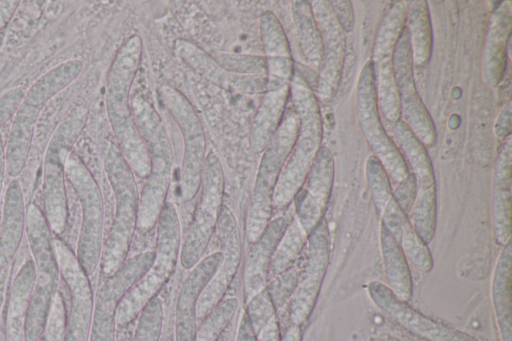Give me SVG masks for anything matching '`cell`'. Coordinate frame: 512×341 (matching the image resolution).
Masks as SVG:
<instances>
[{"instance_id": "7dc6e473", "label": "cell", "mask_w": 512, "mask_h": 341, "mask_svg": "<svg viewBox=\"0 0 512 341\" xmlns=\"http://www.w3.org/2000/svg\"><path fill=\"white\" fill-rule=\"evenodd\" d=\"M66 313L63 297L57 292L45 330L39 341H64Z\"/></svg>"}, {"instance_id": "b9f144b4", "label": "cell", "mask_w": 512, "mask_h": 341, "mask_svg": "<svg viewBox=\"0 0 512 341\" xmlns=\"http://www.w3.org/2000/svg\"><path fill=\"white\" fill-rule=\"evenodd\" d=\"M365 176L372 200L381 216L392 199V185L387 172L374 155L366 161Z\"/></svg>"}, {"instance_id": "f5cc1de1", "label": "cell", "mask_w": 512, "mask_h": 341, "mask_svg": "<svg viewBox=\"0 0 512 341\" xmlns=\"http://www.w3.org/2000/svg\"><path fill=\"white\" fill-rule=\"evenodd\" d=\"M282 335L277 315L256 334V341H281Z\"/></svg>"}, {"instance_id": "1f68e13d", "label": "cell", "mask_w": 512, "mask_h": 341, "mask_svg": "<svg viewBox=\"0 0 512 341\" xmlns=\"http://www.w3.org/2000/svg\"><path fill=\"white\" fill-rule=\"evenodd\" d=\"M26 213L22 187L13 179L5 191L0 226V249L9 259L14 257L22 241Z\"/></svg>"}, {"instance_id": "5bb4252c", "label": "cell", "mask_w": 512, "mask_h": 341, "mask_svg": "<svg viewBox=\"0 0 512 341\" xmlns=\"http://www.w3.org/2000/svg\"><path fill=\"white\" fill-rule=\"evenodd\" d=\"M305 250L296 288L287 302L290 325L302 326L309 319L322 287L331 253V238L325 217L308 234Z\"/></svg>"}, {"instance_id": "d6986e66", "label": "cell", "mask_w": 512, "mask_h": 341, "mask_svg": "<svg viewBox=\"0 0 512 341\" xmlns=\"http://www.w3.org/2000/svg\"><path fill=\"white\" fill-rule=\"evenodd\" d=\"M367 291L374 305L389 319L426 341H481L469 333L427 317L407 302L399 300L385 284L379 281L370 282Z\"/></svg>"}, {"instance_id": "bcb514c9", "label": "cell", "mask_w": 512, "mask_h": 341, "mask_svg": "<svg viewBox=\"0 0 512 341\" xmlns=\"http://www.w3.org/2000/svg\"><path fill=\"white\" fill-rule=\"evenodd\" d=\"M215 59L225 68L240 74L266 76V61L262 56L223 53Z\"/></svg>"}, {"instance_id": "52a82bcc", "label": "cell", "mask_w": 512, "mask_h": 341, "mask_svg": "<svg viewBox=\"0 0 512 341\" xmlns=\"http://www.w3.org/2000/svg\"><path fill=\"white\" fill-rule=\"evenodd\" d=\"M298 127L299 119L291 105L286 108L260 160L246 219L245 233L249 243L261 235L271 220L274 189L296 140Z\"/></svg>"}, {"instance_id": "ac0fdd59", "label": "cell", "mask_w": 512, "mask_h": 341, "mask_svg": "<svg viewBox=\"0 0 512 341\" xmlns=\"http://www.w3.org/2000/svg\"><path fill=\"white\" fill-rule=\"evenodd\" d=\"M221 264L203 289L196 307L197 321H202L225 297L241 262V236L237 220L229 207L222 205L215 228Z\"/></svg>"}, {"instance_id": "4dcf8cb0", "label": "cell", "mask_w": 512, "mask_h": 341, "mask_svg": "<svg viewBox=\"0 0 512 341\" xmlns=\"http://www.w3.org/2000/svg\"><path fill=\"white\" fill-rule=\"evenodd\" d=\"M290 97V84L266 90L252 120L250 133L251 149L263 152L276 132L287 108Z\"/></svg>"}, {"instance_id": "d6a6232c", "label": "cell", "mask_w": 512, "mask_h": 341, "mask_svg": "<svg viewBox=\"0 0 512 341\" xmlns=\"http://www.w3.org/2000/svg\"><path fill=\"white\" fill-rule=\"evenodd\" d=\"M380 248L387 281L385 285L399 300L408 302L413 292L409 263L395 238L382 224Z\"/></svg>"}, {"instance_id": "83f0119b", "label": "cell", "mask_w": 512, "mask_h": 341, "mask_svg": "<svg viewBox=\"0 0 512 341\" xmlns=\"http://www.w3.org/2000/svg\"><path fill=\"white\" fill-rule=\"evenodd\" d=\"M41 109L23 99L14 115L4 149L5 171L11 177L18 176L27 163L37 117Z\"/></svg>"}, {"instance_id": "e0dca14e", "label": "cell", "mask_w": 512, "mask_h": 341, "mask_svg": "<svg viewBox=\"0 0 512 341\" xmlns=\"http://www.w3.org/2000/svg\"><path fill=\"white\" fill-rule=\"evenodd\" d=\"M55 250L62 276L70 295L66 313L64 341H89L94 297L89 276L81 268L75 252L62 240L55 239Z\"/></svg>"}, {"instance_id": "484cf974", "label": "cell", "mask_w": 512, "mask_h": 341, "mask_svg": "<svg viewBox=\"0 0 512 341\" xmlns=\"http://www.w3.org/2000/svg\"><path fill=\"white\" fill-rule=\"evenodd\" d=\"M289 222L286 216L271 219L261 235L250 243L243 277L246 302L266 287L269 265Z\"/></svg>"}, {"instance_id": "836d02e7", "label": "cell", "mask_w": 512, "mask_h": 341, "mask_svg": "<svg viewBox=\"0 0 512 341\" xmlns=\"http://www.w3.org/2000/svg\"><path fill=\"white\" fill-rule=\"evenodd\" d=\"M413 66L426 65L432 52V26L425 0L406 2V25Z\"/></svg>"}, {"instance_id": "74e56055", "label": "cell", "mask_w": 512, "mask_h": 341, "mask_svg": "<svg viewBox=\"0 0 512 341\" xmlns=\"http://www.w3.org/2000/svg\"><path fill=\"white\" fill-rule=\"evenodd\" d=\"M308 234L296 217L292 218L273 254L268 270V281L296 264L305 249Z\"/></svg>"}, {"instance_id": "3957f363", "label": "cell", "mask_w": 512, "mask_h": 341, "mask_svg": "<svg viewBox=\"0 0 512 341\" xmlns=\"http://www.w3.org/2000/svg\"><path fill=\"white\" fill-rule=\"evenodd\" d=\"M130 102L133 119L150 158L149 174L139 195L136 227L140 233L146 234L156 226L166 203L173 169V153L167 130L153 105L140 92Z\"/></svg>"}, {"instance_id": "2e32d148", "label": "cell", "mask_w": 512, "mask_h": 341, "mask_svg": "<svg viewBox=\"0 0 512 341\" xmlns=\"http://www.w3.org/2000/svg\"><path fill=\"white\" fill-rule=\"evenodd\" d=\"M392 67L400 98V119L425 147L437 140L436 128L430 113L417 93L409 35L404 28L392 55Z\"/></svg>"}, {"instance_id": "ab89813d", "label": "cell", "mask_w": 512, "mask_h": 341, "mask_svg": "<svg viewBox=\"0 0 512 341\" xmlns=\"http://www.w3.org/2000/svg\"><path fill=\"white\" fill-rule=\"evenodd\" d=\"M239 301L225 297L200 323L195 341H218L234 319Z\"/></svg>"}, {"instance_id": "7a4b0ae2", "label": "cell", "mask_w": 512, "mask_h": 341, "mask_svg": "<svg viewBox=\"0 0 512 341\" xmlns=\"http://www.w3.org/2000/svg\"><path fill=\"white\" fill-rule=\"evenodd\" d=\"M289 98L298 116L299 127L274 189L273 211L283 210L293 202L321 147L323 135L318 98L304 76L296 69L290 81Z\"/></svg>"}, {"instance_id": "db71d44e", "label": "cell", "mask_w": 512, "mask_h": 341, "mask_svg": "<svg viewBox=\"0 0 512 341\" xmlns=\"http://www.w3.org/2000/svg\"><path fill=\"white\" fill-rule=\"evenodd\" d=\"M235 341H256L254 333L245 311L241 314Z\"/></svg>"}, {"instance_id": "c3c4849f", "label": "cell", "mask_w": 512, "mask_h": 341, "mask_svg": "<svg viewBox=\"0 0 512 341\" xmlns=\"http://www.w3.org/2000/svg\"><path fill=\"white\" fill-rule=\"evenodd\" d=\"M416 196V184L413 175H409L400 183H398L392 191V198L400 207V209L409 215Z\"/></svg>"}, {"instance_id": "f907efd6", "label": "cell", "mask_w": 512, "mask_h": 341, "mask_svg": "<svg viewBox=\"0 0 512 341\" xmlns=\"http://www.w3.org/2000/svg\"><path fill=\"white\" fill-rule=\"evenodd\" d=\"M330 4L344 32H351L354 28V14L351 2L348 0H337L330 1Z\"/></svg>"}, {"instance_id": "e575fe53", "label": "cell", "mask_w": 512, "mask_h": 341, "mask_svg": "<svg viewBox=\"0 0 512 341\" xmlns=\"http://www.w3.org/2000/svg\"><path fill=\"white\" fill-rule=\"evenodd\" d=\"M292 15L303 60L309 69L317 73L321 65L323 49L310 1L293 2Z\"/></svg>"}, {"instance_id": "6f0895ef", "label": "cell", "mask_w": 512, "mask_h": 341, "mask_svg": "<svg viewBox=\"0 0 512 341\" xmlns=\"http://www.w3.org/2000/svg\"><path fill=\"white\" fill-rule=\"evenodd\" d=\"M5 173V159H4V148L0 138V195L3 188V180Z\"/></svg>"}, {"instance_id": "f1b7e54d", "label": "cell", "mask_w": 512, "mask_h": 341, "mask_svg": "<svg viewBox=\"0 0 512 341\" xmlns=\"http://www.w3.org/2000/svg\"><path fill=\"white\" fill-rule=\"evenodd\" d=\"M35 279L33 260L28 258L13 278L5 317V341H28L26 317Z\"/></svg>"}, {"instance_id": "4316f807", "label": "cell", "mask_w": 512, "mask_h": 341, "mask_svg": "<svg viewBox=\"0 0 512 341\" xmlns=\"http://www.w3.org/2000/svg\"><path fill=\"white\" fill-rule=\"evenodd\" d=\"M511 27V2L504 1L500 3L491 16L484 46L483 78L489 87H496L505 74L506 48Z\"/></svg>"}, {"instance_id": "680465c9", "label": "cell", "mask_w": 512, "mask_h": 341, "mask_svg": "<svg viewBox=\"0 0 512 341\" xmlns=\"http://www.w3.org/2000/svg\"><path fill=\"white\" fill-rule=\"evenodd\" d=\"M9 260L10 259L6 256V254L0 249V276L8 266Z\"/></svg>"}, {"instance_id": "8fae6325", "label": "cell", "mask_w": 512, "mask_h": 341, "mask_svg": "<svg viewBox=\"0 0 512 341\" xmlns=\"http://www.w3.org/2000/svg\"><path fill=\"white\" fill-rule=\"evenodd\" d=\"M199 191L198 204L180 247V263L186 270L204 257L223 205L224 172L213 151L206 156Z\"/></svg>"}, {"instance_id": "9a60e30c", "label": "cell", "mask_w": 512, "mask_h": 341, "mask_svg": "<svg viewBox=\"0 0 512 341\" xmlns=\"http://www.w3.org/2000/svg\"><path fill=\"white\" fill-rule=\"evenodd\" d=\"M154 258V250L135 254L106 278L94 301L89 341H115L118 307L126 293L151 267Z\"/></svg>"}, {"instance_id": "9f6ffc18", "label": "cell", "mask_w": 512, "mask_h": 341, "mask_svg": "<svg viewBox=\"0 0 512 341\" xmlns=\"http://www.w3.org/2000/svg\"><path fill=\"white\" fill-rule=\"evenodd\" d=\"M281 341H302L301 326L290 325L282 336Z\"/></svg>"}, {"instance_id": "ffe728a7", "label": "cell", "mask_w": 512, "mask_h": 341, "mask_svg": "<svg viewBox=\"0 0 512 341\" xmlns=\"http://www.w3.org/2000/svg\"><path fill=\"white\" fill-rule=\"evenodd\" d=\"M322 41V61L313 87L315 95L331 98L339 85L346 51L345 32L340 26L330 1L310 2Z\"/></svg>"}, {"instance_id": "cb8c5ba5", "label": "cell", "mask_w": 512, "mask_h": 341, "mask_svg": "<svg viewBox=\"0 0 512 341\" xmlns=\"http://www.w3.org/2000/svg\"><path fill=\"white\" fill-rule=\"evenodd\" d=\"M260 35L266 61V90L289 85L294 64L288 39L276 15L265 11L260 17Z\"/></svg>"}, {"instance_id": "91938a15", "label": "cell", "mask_w": 512, "mask_h": 341, "mask_svg": "<svg viewBox=\"0 0 512 341\" xmlns=\"http://www.w3.org/2000/svg\"><path fill=\"white\" fill-rule=\"evenodd\" d=\"M4 302V285H0V308Z\"/></svg>"}, {"instance_id": "5b68a950", "label": "cell", "mask_w": 512, "mask_h": 341, "mask_svg": "<svg viewBox=\"0 0 512 341\" xmlns=\"http://www.w3.org/2000/svg\"><path fill=\"white\" fill-rule=\"evenodd\" d=\"M25 232L35 267V279L26 317L28 341H39L57 294L60 275L53 233L43 210L35 203L28 206Z\"/></svg>"}, {"instance_id": "603a6c76", "label": "cell", "mask_w": 512, "mask_h": 341, "mask_svg": "<svg viewBox=\"0 0 512 341\" xmlns=\"http://www.w3.org/2000/svg\"><path fill=\"white\" fill-rule=\"evenodd\" d=\"M222 253L203 257L184 279L175 305V341H195L198 324L196 307L203 289L218 270Z\"/></svg>"}, {"instance_id": "f546056e", "label": "cell", "mask_w": 512, "mask_h": 341, "mask_svg": "<svg viewBox=\"0 0 512 341\" xmlns=\"http://www.w3.org/2000/svg\"><path fill=\"white\" fill-rule=\"evenodd\" d=\"M511 266L510 241L502 246L491 282V299L500 341H512Z\"/></svg>"}, {"instance_id": "11a10c76", "label": "cell", "mask_w": 512, "mask_h": 341, "mask_svg": "<svg viewBox=\"0 0 512 341\" xmlns=\"http://www.w3.org/2000/svg\"><path fill=\"white\" fill-rule=\"evenodd\" d=\"M18 1L0 2V29L7 23L18 6Z\"/></svg>"}, {"instance_id": "7c38bea8", "label": "cell", "mask_w": 512, "mask_h": 341, "mask_svg": "<svg viewBox=\"0 0 512 341\" xmlns=\"http://www.w3.org/2000/svg\"><path fill=\"white\" fill-rule=\"evenodd\" d=\"M163 106L177 123L184 151L180 173L181 197L192 200L198 193L206 160V137L202 122L186 96L170 85L159 89Z\"/></svg>"}, {"instance_id": "30bf717a", "label": "cell", "mask_w": 512, "mask_h": 341, "mask_svg": "<svg viewBox=\"0 0 512 341\" xmlns=\"http://www.w3.org/2000/svg\"><path fill=\"white\" fill-rule=\"evenodd\" d=\"M86 111L77 108L63 121L52 138L43 167V213L55 235L63 233L68 219L64 162L79 133Z\"/></svg>"}, {"instance_id": "ba28073f", "label": "cell", "mask_w": 512, "mask_h": 341, "mask_svg": "<svg viewBox=\"0 0 512 341\" xmlns=\"http://www.w3.org/2000/svg\"><path fill=\"white\" fill-rule=\"evenodd\" d=\"M64 171L81 205V225L75 255L85 274L90 276L100 264L103 248L102 194L85 163L71 151L65 158Z\"/></svg>"}, {"instance_id": "8992f818", "label": "cell", "mask_w": 512, "mask_h": 341, "mask_svg": "<svg viewBox=\"0 0 512 341\" xmlns=\"http://www.w3.org/2000/svg\"><path fill=\"white\" fill-rule=\"evenodd\" d=\"M155 258L151 267L123 297L116 324L124 327L138 318L144 307L173 275L180 256L181 226L175 205L166 201L156 223Z\"/></svg>"}, {"instance_id": "277c9868", "label": "cell", "mask_w": 512, "mask_h": 341, "mask_svg": "<svg viewBox=\"0 0 512 341\" xmlns=\"http://www.w3.org/2000/svg\"><path fill=\"white\" fill-rule=\"evenodd\" d=\"M104 168L115 199V213L99 264L107 278L127 259L137 227L139 193L134 173L112 142L104 150Z\"/></svg>"}, {"instance_id": "6da1fadb", "label": "cell", "mask_w": 512, "mask_h": 341, "mask_svg": "<svg viewBox=\"0 0 512 341\" xmlns=\"http://www.w3.org/2000/svg\"><path fill=\"white\" fill-rule=\"evenodd\" d=\"M142 39L131 35L112 61L106 87V108L117 147L135 176L146 179L150 170L147 146L133 119L132 83L142 56Z\"/></svg>"}, {"instance_id": "4fadbf2b", "label": "cell", "mask_w": 512, "mask_h": 341, "mask_svg": "<svg viewBox=\"0 0 512 341\" xmlns=\"http://www.w3.org/2000/svg\"><path fill=\"white\" fill-rule=\"evenodd\" d=\"M356 113L362 133L390 181L396 185L402 182L409 175V168L381 122L371 61L364 65L358 79Z\"/></svg>"}, {"instance_id": "7402d4cb", "label": "cell", "mask_w": 512, "mask_h": 341, "mask_svg": "<svg viewBox=\"0 0 512 341\" xmlns=\"http://www.w3.org/2000/svg\"><path fill=\"white\" fill-rule=\"evenodd\" d=\"M174 51L195 72L220 88L237 94H258L266 91V76L233 72L189 40L177 39Z\"/></svg>"}, {"instance_id": "ee69618b", "label": "cell", "mask_w": 512, "mask_h": 341, "mask_svg": "<svg viewBox=\"0 0 512 341\" xmlns=\"http://www.w3.org/2000/svg\"><path fill=\"white\" fill-rule=\"evenodd\" d=\"M246 303L245 313L254 333L257 334L269 320L276 316L277 309L266 287Z\"/></svg>"}, {"instance_id": "681fc988", "label": "cell", "mask_w": 512, "mask_h": 341, "mask_svg": "<svg viewBox=\"0 0 512 341\" xmlns=\"http://www.w3.org/2000/svg\"><path fill=\"white\" fill-rule=\"evenodd\" d=\"M25 93V88L18 86L0 96V127L3 126L10 117L15 115L24 99Z\"/></svg>"}, {"instance_id": "d590c367", "label": "cell", "mask_w": 512, "mask_h": 341, "mask_svg": "<svg viewBox=\"0 0 512 341\" xmlns=\"http://www.w3.org/2000/svg\"><path fill=\"white\" fill-rule=\"evenodd\" d=\"M80 60H67L38 78L28 90L24 100L42 108L48 100L74 81L82 70Z\"/></svg>"}, {"instance_id": "7bdbcfd3", "label": "cell", "mask_w": 512, "mask_h": 341, "mask_svg": "<svg viewBox=\"0 0 512 341\" xmlns=\"http://www.w3.org/2000/svg\"><path fill=\"white\" fill-rule=\"evenodd\" d=\"M163 305L154 297L138 316L132 341H159L163 328Z\"/></svg>"}, {"instance_id": "816d5d0a", "label": "cell", "mask_w": 512, "mask_h": 341, "mask_svg": "<svg viewBox=\"0 0 512 341\" xmlns=\"http://www.w3.org/2000/svg\"><path fill=\"white\" fill-rule=\"evenodd\" d=\"M495 134L500 139L511 134V101L504 106L495 122Z\"/></svg>"}, {"instance_id": "d4e9b609", "label": "cell", "mask_w": 512, "mask_h": 341, "mask_svg": "<svg viewBox=\"0 0 512 341\" xmlns=\"http://www.w3.org/2000/svg\"><path fill=\"white\" fill-rule=\"evenodd\" d=\"M512 137L504 139L492 177V229L500 246L511 241Z\"/></svg>"}, {"instance_id": "f35d334b", "label": "cell", "mask_w": 512, "mask_h": 341, "mask_svg": "<svg viewBox=\"0 0 512 341\" xmlns=\"http://www.w3.org/2000/svg\"><path fill=\"white\" fill-rule=\"evenodd\" d=\"M372 64L378 108L389 123L397 122L400 120V98L392 59Z\"/></svg>"}, {"instance_id": "44dd1931", "label": "cell", "mask_w": 512, "mask_h": 341, "mask_svg": "<svg viewBox=\"0 0 512 341\" xmlns=\"http://www.w3.org/2000/svg\"><path fill=\"white\" fill-rule=\"evenodd\" d=\"M334 181V160L328 147L321 145L311 169L295 195V217L309 234L325 217Z\"/></svg>"}, {"instance_id": "94428289", "label": "cell", "mask_w": 512, "mask_h": 341, "mask_svg": "<svg viewBox=\"0 0 512 341\" xmlns=\"http://www.w3.org/2000/svg\"><path fill=\"white\" fill-rule=\"evenodd\" d=\"M167 341H171V340H167Z\"/></svg>"}, {"instance_id": "8d00e7d4", "label": "cell", "mask_w": 512, "mask_h": 341, "mask_svg": "<svg viewBox=\"0 0 512 341\" xmlns=\"http://www.w3.org/2000/svg\"><path fill=\"white\" fill-rule=\"evenodd\" d=\"M406 25V2H394L385 14L377 31L372 63L391 60L394 48Z\"/></svg>"}, {"instance_id": "9c48e42d", "label": "cell", "mask_w": 512, "mask_h": 341, "mask_svg": "<svg viewBox=\"0 0 512 341\" xmlns=\"http://www.w3.org/2000/svg\"><path fill=\"white\" fill-rule=\"evenodd\" d=\"M392 140L403 155L416 184V196L408 220L422 238L432 242L437 218L436 182L427 149L400 119L390 123Z\"/></svg>"}, {"instance_id": "f6af8a7d", "label": "cell", "mask_w": 512, "mask_h": 341, "mask_svg": "<svg viewBox=\"0 0 512 341\" xmlns=\"http://www.w3.org/2000/svg\"><path fill=\"white\" fill-rule=\"evenodd\" d=\"M300 266L293 265L288 270L268 281L266 289L276 307L279 309L289 301L298 281Z\"/></svg>"}, {"instance_id": "60d3db41", "label": "cell", "mask_w": 512, "mask_h": 341, "mask_svg": "<svg viewBox=\"0 0 512 341\" xmlns=\"http://www.w3.org/2000/svg\"><path fill=\"white\" fill-rule=\"evenodd\" d=\"M394 238L408 263H411L419 272L426 274L433 269V257L428 244L416 233L409 220Z\"/></svg>"}]
</instances>
